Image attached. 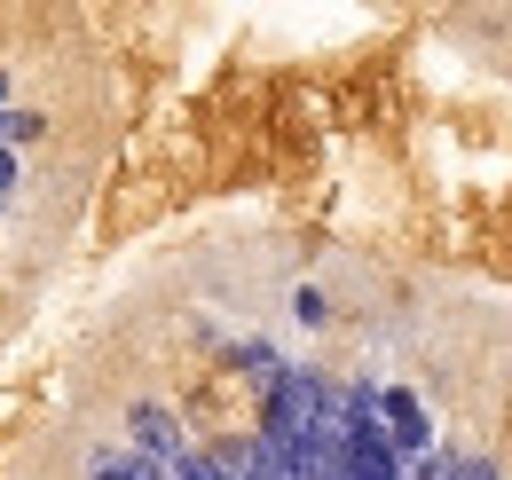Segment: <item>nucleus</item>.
<instances>
[{"mask_svg": "<svg viewBox=\"0 0 512 480\" xmlns=\"http://www.w3.org/2000/svg\"><path fill=\"white\" fill-rule=\"evenodd\" d=\"M237 362H245V378H253L260 394H276V378H284V362L268 355V347H237Z\"/></svg>", "mask_w": 512, "mask_h": 480, "instance_id": "obj_4", "label": "nucleus"}, {"mask_svg": "<svg viewBox=\"0 0 512 480\" xmlns=\"http://www.w3.org/2000/svg\"><path fill=\"white\" fill-rule=\"evenodd\" d=\"M221 473H229V480H292V473H284V457H276L260 433H253V441H237V449L221 457Z\"/></svg>", "mask_w": 512, "mask_h": 480, "instance_id": "obj_3", "label": "nucleus"}, {"mask_svg": "<svg viewBox=\"0 0 512 480\" xmlns=\"http://www.w3.org/2000/svg\"><path fill=\"white\" fill-rule=\"evenodd\" d=\"M87 480H166L158 465H142V457H95V473Z\"/></svg>", "mask_w": 512, "mask_h": 480, "instance_id": "obj_5", "label": "nucleus"}, {"mask_svg": "<svg viewBox=\"0 0 512 480\" xmlns=\"http://www.w3.org/2000/svg\"><path fill=\"white\" fill-rule=\"evenodd\" d=\"M379 433L394 457H426L434 449V425H426V402L418 394H402V386H386L379 394Z\"/></svg>", "mask_w": 512, "mask_h": 480, "instance_id": "obj_1", "label": "nucleus"}, {"mask_svg": "<svg viewBox=\"0 0 512 480\" xmlns=\"http://www.w3.org/2000/svg\"><path fill=\"white\" fill-rule=\"evenodd\" d=\"M8 189H16V158L0 150V197H8Z\"/></svg>", "mask_w": 512, "mask_h": 480, "instance_id": "obj_8", "label": "nucleus"}, {"mask_svg": "<svg viewBox=\"0 0 512 480\" xmlns=\"http://www.w3.org/2000/svg\"><path fill=\"white\" fill-rule=\"evenodd\" d=\"M166 480H229V473H221V457H190V449H182V457L166 465Z\"/></svg>", "mask_w": 512, "mask_h": 480, "instance_id": "obj_6", "label": "nucleus"}, {"mask_svg": "<svg viewBox=\"0 0 512 480\" xmlns=\"http://www.w3.org/2000/svg\"><path fill=\"white\" fill-rule=\"evenodd\" d=\"M134 441H142V465H158V473H166V465L182 457V425H174V410L142 402V410H134Z\"/></svg>", "mask_w": 512, "mask_h": 480, "instance_id": "obj_2", "label": "nucleus"}, {"mask_svg": "<svg viewBox=\"0 0 512 480\" xmlns=\"http://www.w3.org/2000/svg\"><path fill=\"white\" fill-rule=\"evenodd\" d=\"M0 95H8V79H0Z\"/></svg>", "mask_w": 512, "mask_h": 480, "instance_id": "obj_9", "label": "nucleus"}, {"mask_svg": "<svg viewBox=\"0 0 512 480\" xmlns=\"http://www.w3.org/2000/svg\"><path fill=\"white\" fill-rule=\"evenodd\" d=\"M40 111H0V142H32V134H40Z\"/></svg>", "mask_w": 512, "mask_h": 480, "instance_id": "obj_7", "label": "nucleus"}]
</instances>
